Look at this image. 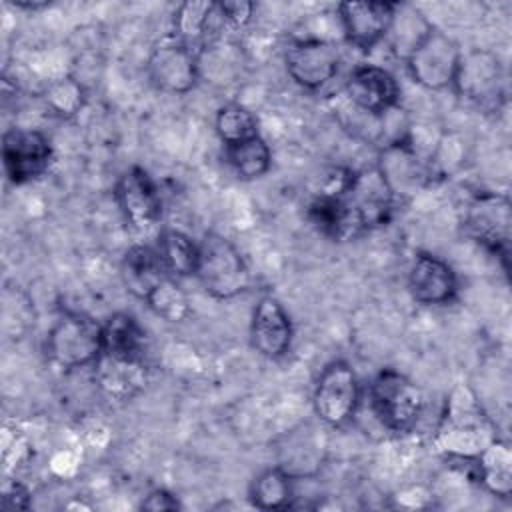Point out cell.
<instances>
[{"instance_id": "603a6c76", "label": "cell", "mask_w": 512, "mask_h": 512, "mask_svg": "<svg viewBox=\"0 0 512 512\" xmlns=\"http://www.w3.org/2000/svg\"><path fill=\"white\" fill-rule=\"evenodd\" d=\"M296 478H292L280 466L262 470L248 488V498L254 508L260 510H286L292 508L296 490Z\"/></svg>"}, {"instance_id": "277c9868", "label": "cell", "mask_w": 512, "mask_h": 512, "mask_svg": "<svg viewBox=\"0 0 512 512\" xmlns=\"http://www.w3.org/2000/svg\"><path fill=\"white\" fill-rule=\"evenodd\" d=\"M46 352L62 370L94 366L102 354V324L86 314L66 312L52 324Z\"/></svg>"}, {"instance_id": "8992f818", "label": "cell", "mask_w": 512, "mask_h": 512, "mask_svg": "<svg viewBox=\"0 0 512 512\" xmlns=\"http://www.w3.org/2000/svg\"><path fill=\"white\" fill-rule=\"evenodd\" d=\"M312 404L316 416L330 428H344L360 406V382L346 360L328 362L314 384Z\"/></svg>"}, {"instance_id": "f546056e", "label": "cell", "mask_w": 512, "mask_h": 512, "mask_svg": "<svg viewBox=\"0 0 512 512\" xmlns=\"http://www.w3.org/2000/svg\"><path fill=\"white\" fill-rule=\"evenodd\" d=\"M214 128L224 146H232L260 134L254 112L238 102H230L218 108Z\"/></svg>"}, {"instance_id": "5b68a950", "label": "cell", "mask_w": 512, "mask_h": 512, "mask_svg": "<svg viewBox=\"0 0 512 512\" xmlns=\"http://www.w3.org/2000/svg\"><path fill=\"white\" fill-rule=\"evenodd\" d=\"M462 224L468 238L500 258L504 268L508 266L512 238V206L506 194H476L464 210Z\"/></svg>"}, {"instance_id": "ba28073f", "label": "cell", "mask_w": 512, "mask_h": 512, "mask_svg": "<svg viewBox=\"0 0 512 512\" xmlns=\"http://www.w3.org/2000/svg\"><path fill=\"white\" fill-rule=\"evenodd\" d=\"M356 236L386 224L394 212L396 196L378 166L354 172L342 194Z\"/></svg>"}, {"instance_id": "4fadbf2b", "label": "cell", "mask_w": 512, "mask_h": 512, "mask_svg": "<svg viewBox=\"0 0 512 512\" xmlns=\"http://www.w3.org/2000/svg\"><path fill=\"white\" fill-rule=\"evenodd\" d=\"M398 2H342L336 8L346 42L362 52H370L390 32Z\"/></svg>"}, {"instance_id": "6da1fadb", "label": "cell", "mask_w": 512, "mask_h": 512, "mask_svg": "<svg viewBox=\"0 0 512 512\" xmlns=\"http://www.w3.org/2000/svg\"><path fill=\"white\" fill-rule=\"evenodd\" d=\"M494 438L496 428L474 390L466 384L454 386L436 426L434 448L452 460H474Z\"/></svg>"}, {"instance_id": "d6a6232c", "label": "cell", "mask_w": 512, "mask_h": 512, "mask_svg": "<svg viewBox=\"0 0 512 512\" xmlns=\"http://www.w3.org/2000/svg\"><path fill=\"white\" fill-rule=\"evenodd\" d=\"M182 504L180 500L164 490V488H154L152 492L146 494V498L140 502V510H150V512H164V510H180Z\"/></svg>"}, {"instance_id": "484cf974", "label": "cell", "mask_w": 512, "mask_h": 512, "mask_svg": "<svg viewBox=\"0 0 512 512\" xmlns=\"http://www.w3.org/2000/svg\"><path fill=\"white\" fill-rule=\"evenodd\" d=\"M224 154L234 174L242 180H258L268 174L272 166V150L260 134L238 144L224 146Z\"/></svg>"}, {"instance_id": "e0dca14e", "label": "cell", "mask_w": 512, "mask_h": 512, "mask_svg": "<svg viewBox=\"0 0 512 512\" xmlns=\"http://www.w3.org/2000/svg\"><path fill=\"white\" fill-rule=\"evenodd\" d=\"M292 338L294 328L284 306L274 296H262L250 320L252 348L268 360H278L290 350Z\"/></svg>"}, {"instance_id": "1f68e13d", "label": "cell", "mask_w": 512, "mask_h": 512, "mask_svg": "<svg viewBox=\"0 0 512 512\" xmlns=\"http://www.w3.org/2000/svg\"><path fill=\"white\" fill-rule=\"evenodd\" d=\"M216 4H218L222 22H226L232 28H244L252 20L254 8H256L252 2H244V0H224Z\"/></svg>"}, {"instance_id": "d4e9b609", "label": "cell", "mask_w": 512, "mask_h": 512, "mask_svg": "<svg viewBox=\"0 0 512 512\" xmlns=\"http://www.w3.org/2000/svg\"><path fill=\"white\" fill-rule=\"evenodd\" d=\"M156 250L160 254V260L166 272L172 278L196 276L200 248H198V242L192 240L186 232L176 228L162 230L158 236Z\"/></svg>"}, {"instance_id": "d6986e66", "label": "cell", "mask_w": 512, "mask_h": 512, "mask_svg": "<svg viewBox=\"0 0 512 512\" xmlns=\"http://www.w3.org/2000/svg\"><path fill=\"white\" fill-rule=\"evenodd\" d=\"M94 378L106 396L126 402L146 388L148 366L144 358H118L100 354L94 364Z\"/></svg>"}, {"instance_id": "44dd1931", "label": "cell", "mask_w": 512, "mask_h": 512, "mask_svg": "<svg viewBox=\"0 0 512 512\" xmlns=\"http://www.w3.org/2000/svg\"><path fill=\"white\" fill-rule=\"evenodd\" d=\"M478 482L494 496L512 494V450L498 436L472 460Z\"/></svg>"}, {"instance_id": "9c48e42d", "label": "cell", "mask_w": 512, "mask_h": 512, "mask_svg": "<svg viewBox=\"0 0 512 512\" xmlns=\"http://www.w3.org/2000/svg\"><path fill=\"white\" fill-rule=\"evenodd\" d=\"M150 84L166 94H188L200 80L198 50L180 38L166 36L154 44L146 62Z\"/></svg>"}, {"instance_id": "8fae6325", "label": "cell", "mask_w": 512, "mask_h": 512, "mask_svg": "<svg viewBox=\"0 0 512 512\" xmlns=\"http://www.w3.org/2000/svg\"><path fill=\"white\" fill-rule=\"evenodd\" d=\"M52 156V142L40 130L12 126L2 134V166L12 184H26L44 176Z\"/></svg>"}, {"instance_id": "7a4b0ae2", "label": "cell", "mask_w": 512, "mask_h": 512, "mask_svg": "<svg viewBox=\"0 0 512 512\" xmlns=\"http://www.w3.org/2000/svg\"><path fill=\"white\" fill-rule=\"evenodd\" d=\"M198 248L196 278L206 294L216 300H230L250 290L252 272L232 240L218 232H206L198 240Z\"/></svg>"}, {"instance_id": "ac0fdd59", "label": "cell", "mask_w": 512, "mask_h": 512, "mask_svg": "<svg viewBox=\"0 0 512 512\" xmlns=\"http://www.w3.org/2000/svg\"><path fill=\"white\" fill-rule=\"evenodd\" d=\"M376 166L396 198L414 194L430 176L428 166L420 160L408 138H396L394 142L386 144Z\"/></svg>"}, {"instance_id": "7c38bea8", "label": "cell", "mask_w": 512, "mask_h": 512, "mask_svg": "<svg viewBox=\"0 0 512 512\" xmlns=\"http://www.w3.org/2000/svg\"><path fill=\"white\" fill-rule=\"evenodd\" d=\"M452 88L478 108H498L504 100V68L500 58L488 50L462 54Z\"/></svg>"}, {"instance_id": "4dcf8cb0", "label": "cell", "mask_w": 512, "mask_h": 512, "mask_svg": "<svg viewBox=\"0 0 512 512\" xmlns=\"http://www.w3.org/2000/svg\"><path fill=\"white\" fill-rule=\"evenodd\" d=\"M44 102L48 110L60 118L74 116L86 102V90L82 80H78L76 76H62L54 80L44 90Z\"/></svg>"}, {"instance_id": "cb8c5ba5", "label": "cell", "mask_w": 512, "mask_h": 512, "mask_svg": "<svg viewBox=\"0 0 512 512\" xmlns=\"http://www.w3.org/2000/svg\"><path fill=\"white\" fill-rule=\"evenodd\" d=\"M306 216L310 224L330 240L342 242L356 236L342 196H330V194L318 192L310 200L306 208Z\"/></svg>"}, {"instance_id": "83f0119b", "label": "cell", "mask_w": 512, "mask_h": 512, "mask_svg": "<svg viewBox=\"0 0 512 512\" xmlns=\"http://www.w3.org/2000/svg\"><path fill=\"white\" fill-rule=\"evenodd\" d=\"M144 302L158 318L166 322H184L192 314L188 294L172 276L160 280L144 298Z\"/></svg>"}, {"instance_id": "ffe728a7", "label": "cell", "mask_w": 512, "mask_h": 512, "mask_svg": "<svg viewBox=\"0 0 512 512\" xmlns=\"http://www.w3.org/2000/svg\"><path fill=\"white\" fill-rule=\"evenodd\" d=\"M120 274L126 290L140 300H144L160 280L170 276L160 260L158 250L146 244H134L126 250Z\"/></svg>"}, {"instance_id": "f1b7e54d", "label": "cell", "mask_w": 512, "mask_h": 512, "mask_svg": "<svg viewBox=\"0 0 512 512\" xmlns=\"http://www.w3.org/2000/svg\"><path fill=\"white\" fill-rule=\"evenodd\" d=\"M430 28H432V24L428 20H424L416 8L398 2L394 20H392V26L388 32V36L392 40V50L396 52V56L404 60Z\"/></svg>"}, {"instance_id": "30bf717a", "label": "cell", "mask_w": 512, "mask_h": 512, "mask_svg": "<svg viewBox=\"0 0 512 512\" xmlns=\"http://www.w3.org/2000/svg\"><path fill=\"white\" fill-rule=\"evenodd\" d=\"M340 48L326 38H298L284 50V66L294 84L320 90L334 80L340 68Z\"/></svg>"}, {"instance_id": "52a82bcc", "label": "cell", "mask_w": 512, "mask_h": 512, "mask_svg": "<svg viewBox=\"0 0 512 512\" xmlns=\"http://www.w3.org/2000/svg\"><path fill=\"white\" fill-rule=\"evenodd\" d=\"M462 50L446 32L440 28H430L422 40L404 58L410 78L426 90H446L452 88Z\"/></svg>"}, {"instance_id": "7402d4cb", "label": "cell", "mask_w": 512, "mask_h": 512, "mask_svg": "<svg viewBox=\"0 0 512 512\" xmlns=\"http://www.w3.org/2000/svg\"><path fill=\"white\" fill-rule=\"evenodd\" d=\"M146 332L128 312H116L102 324V354L118 358H144Z\"/></svg>"}, {"instance_id": "9a60e30c", "label": "cell", "mask_w": 512, "mask_h": 512, "mask_svg": "<svg viewBox=\"0 0 512 512\" xmlns=\"http://www.w3.org/2000/svg\"><path fill=\"white\" fill-rule=\"evenodd\" d=\"M114 200L128 226L136 230L152 228L162 216V198L152 176L140 168L130 166L114 184Z\"/></svg>"}, {"instance_id": "3957f363", "label": "cell", "mask_w": 512, "mask_h": 512, "mask_svg": "<svg viewBox=\"0 0 512 512\" xmlns=\"http://www.w3.org/2000/svg\"><path fill=\"white\" fill-rule=\"evenodd\" d=\"M370 406L378 422L394 432L406 434L416 428L424 414V390L406 374L386 368L370 382Z\"/></svg>"}, {"instance_id": "4316f807", "label": "cell", "mask_w": 512, "mask_h": 512, "mask_svg": "<svg viewBox=\"0 0 512 512\" xmlns=\"http://www.w3.org/2000/svg\"><path fill=\"white\" fill-rule=\"evenodd\" d=\"M216 16H218L216 2L188 0V2L180 4L178 10L174 12V36L198 50V42L204 40V36L210 30L212 18H216Z\"/></svg>"}, {"instance_id": "836d02e7", "label": "cell", "mask_w": 512, "mask_h": 512, "mask_svg": "<svg viewBox=\"0 0 512 512\" xmlns=\"http://www.w3.org/2000/svg\"><path fill=\"white\" fill-rule=\"evenodd\" d=\"M30 490L20 482H10L2 492V508L4 510H26L30 506Z\"/></svg>"}, {"instance_id": "e575fe53", "label": "cell", "mask_w": 512, "mask_h": 512, "mask_svg": "<svg viewBox=\"0 0 512 512\" xmlns=\"http://www.w3.org/2000/svg\"><path fill=\"white\" fill-rule=\"evenodd\" d=\"M16 8H26V10H40V8H46L50 6V2H14Z\"/></svg>"}, {"instance_id": "5bb4252c", "label": "cell", "mask_w": 512, "mask_h": 512, "mask_svg": "<svg viewBox=\"0 0 512 512\" xmlns=\"http://www.w3.org/2000/svg\"><path fill=\"white\" fill-rule=\"evenodd\" d=\"M348 102L374 118H382L392 112L400 100L398 80L390 70L378 64L356 66L344 84Z\"/></svg>"}, {"instance_id": "2e32d148", "label": "cell", "mask_w": 512, "mask_h": 512, "mask_svg": "<svg viewBox=\"0 0 512 512\" xmlns=\"http://www.w3.org/2000/svg\"><path fill=\"white\" fill-rule=\"evenodd\" d=\"M408 292L422 306L450 304L458 294L454 268L436 254L418 252L408 270Z\"/></svg>"}]
</instances>
